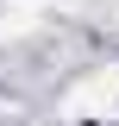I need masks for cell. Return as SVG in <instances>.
Wrapping results in <instances>:
<instances>
[]
</instances>
